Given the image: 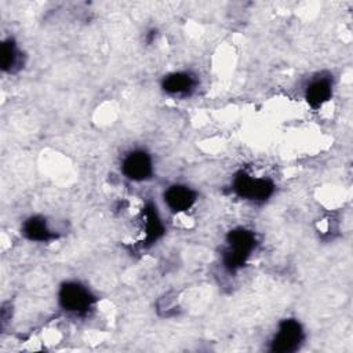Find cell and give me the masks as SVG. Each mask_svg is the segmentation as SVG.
I'll return each mask as SVG.
<instances>
[{"label": "cell", "instance_id": "cell-1", "mask_svg": "<svg viewBox=\"0 0 353 353\" xmlns=\"http://www.w3.org/2000/svg\"><path fill=\"white\" fill-rule=\"evenodd\" d=\"M228 247L225 251V265L230 270L240 268L245 259L251 255V252L255 248L256 240L255 234L251 230H247L244 228H239L232 230L228 234Z\"/></svg>", "mask_w": 353, "mask_h": 353}, {"label": "cell", "instance_id": "cell-2", "mask_svg": "<svg viewBox=\"0 0 353 353\" xmlns=\"http://www.w3.org/2000/svg\"><path fill=\"white\" fill-rule=\"evenodd\" d=\"M58 296L63 310L74 314L85 313L94 303V295L90 290L77 281H68L62 284Z\"/></svg>", "mask_w": 353, "mask_h": 353}, {"label": "cell", "instance_id": "cell-3", "mask_svg": "<svg viewBox=\"0 0 353 353\" xmlns=\"http://www.w3.org/2000/svg\"><path fill=\"white\" fill-rule=\"evenodd\" d=\"M233 189L240 197L245 200L265 201L273 194L274 185L269 179L243 172L234 178Z\"/></svg>", "mask_w": 353, "mask_h": 353}, {"label": "cell", "instance_id": "cell-4", "mask_svg": "<svg viewBox=\"0 0 353 353\" xmlns=\"http://www.w3.org/2000/svg\"><path fill=\"white\" fill-rule=\"evenodd\" d=\"M303 341V330L302 325L294 320L287 319L283 320L279 325V330L272 341V350L273 352H295L299 349V345Z\"/></svg>", "mask_w": 353, "mask_h": 353}, {"label": "cell", "instance_id": "cell-5", "mask_svg": "<svg viewBox=\"0 0 353 353\" xmlns=\"http://www.w3.org/2000/svg\"><path fill=\"white\" fill-rule=\"evenodd\" d=\"M121 172L125 178L135 182L146 181L153 174L152 157L145 150H132L124 156L121 163Z\"/></svg>", "mask_w": 353, "mask_h": 353}, {"label": "cell", "instance_id": "cell-6", "mask_svg": "<svg viewBox=\"0 0 353 353\" xmlns=\"http://www.w3.org/2000/svg\"><path fill=\"white\" fill-rule=\"evenodd\" d=\"M196 201V192L185 185H171L164 192V203L174 212H183L192 208Z\"/></svg>", "mask_w": 353, "mask_h": 353}, {"label": "cell", "instance_id": "cell-7", "mask_svg": "<svg viewBox=\"0 0 353 353\" xmlns=\"http://www.w3.org/2000/svg\"><path fill=\"white\" fill-rule=\"evenodd\" d=\"M332 95V83L328 77H316L306 87L305 98L309 106L320 108L323 106Z\"/></svg>", "mask_w": 353, "mask_h": 353}, {"label": "cell", "instance_id": "cell-8", "mask_svg": "<svg viewBox=\"0 0 353 353\" xmlns=\"http://www.w3.org/2000/svg\"><path fill=\"white\" fill-rule=\"evenodd\" d=\"M22 233L26 239L39 243L50 241L57 237L54 230L48 226L47 221L39 215L30 216L22 223Z\"/></svg>", "mask_w": 353, "mask_h": 353}, {"label": "cell", "instance_id": "cell-9", "mask_svg": "<svg viewBox=\"0 0 353 353\" xmlns=\"http://www.w3.org/2000/svg\"><path fill=\"white\" fill-rule=\"evenodd\" d=\"M196 85V80L186 72L170 73L163 79V90L170 95H188Z\"/></svg>", "mask_w": 353, "mask_h": 353}, {"label": "cell", "instance_id": "cell-10", "mask_svg": "<svg viewBox=\"0 0 353 353\" xmlns=\"http://www.w3.org/2000/svg\"><path fill=\"white\" fill-rule=\"evenodd\" d=\"M0 65L4 72L12 73L21 65V51L12 39H7L0 47Z\"/></svg>", "mask_w": 353, "mask_h": 353}, {"label": "cell", "instance_id": "cell-11", "mask_svg": "<svg viewBox=\"0 0 353 353\" xmlns=\"http://www.w3.org/2000/svg\"><path fill=\"white\" fill-rule=\"evenodd\" d=\"M143 232L145 239L149 241H156L163 234V225L153 205L143 210Z\"/></svg>", "mask_w": 353, "mask_h": 353}]
</instances>
